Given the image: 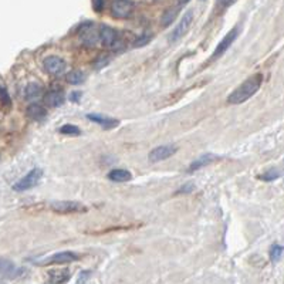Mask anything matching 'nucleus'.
I'll list each match as a JSON object with an SVG mask.
<instances>
[{"mask_svg": "<svg viewBox=\"0 0 284 284\" xmlns=\"http://www.w3.org/2000/svg\"><path fill=\"white\" fill-rule=\"evenodd\" d=\"M282 257H283V246L273 245L270 249V260L271 262H279Z\"/></svg>", "mask_w": 284, "mask_h": 284, "instance_id": "obj_24", "label": "nucleus"}, {"mask_svg": "<svg viewBox=\"0 0 284 284\" xmlns=\"http://www.w3.org/2000/svg\"><path fill=\"white\" fill-rule=\"evenodd\" d=\"M263 83V76L262 74H254L247 78L245 83H242L232 94L227 97V102L237 105V104H243L246 102L249 98H251L256 94Z\"/></svg>", "mask_w": 284, "mask_h": 284, "instance_id": "obj_1", "label": "nucleus"}, {"mask_svg": "<svg viewBox=\"0 0 284 284\" xmlns=\"http://www.w3.org/2000/svg\"><path fill=\"white\" fill-rule=\"evenodd\" d=\"M282 176V172L279 169H276V168H271V169L266 170L263 175H260L259 178L262 179V181H265V182H273V181H276V179H279Z\"/></svg>", "mask_w": 284, "mask_h": 284, "instance_id": "obj_22", "label": "nucleus"}, {"mask_svg": "<svg viewBox=\"0 0 284 284\" xmlns=\"http://www.w3.org/2000/svg\"><path fill=\"white\" fill-rule=\"evenodd\" d=\"M110 61H111V57H110V54H102V56H100L98 58H97V61H95V67H97V68H102V67H105Z\"/></svg>", "mask_w": 284, "mask_h": 284, "instance_id": "obj_26", "label": "nucleus"}, {"mask_svg": "<svg viewBox=\"0 0 284 284\" xmlns=\"http://www.w3.org/2000/svg\"><path fill=\"white\" fill-rule=\"evenodd\" d=\"M237 36H239V26L233 27V29L227 33L226 36L220 40V43L217 44L216 50L213 51V54H212V57H210V61H213V60L219 58L220 56H223V54L227 51V49L233 44V41L237 38Z\"/></svg>", "mask_w": 284, "mask_h": 284, "instance_id": "obj_6", "label": "nucleus"}, {"mask_svg": "<svg viewBox=\"0 0 284 284\" xmlns=\"http://www.w3.org/2000/svg\"><path fill=\"white\" fill-rule=\"evenodd\" d=\"M217 159H219V156H216V155H213V153L202 155V156L196 158V159L190 164L189 168H188V172L192 173V172L200 169V168H205V167H208V165H210V164H213V162H215V161H217Z\"/></svg>", "mask_w": 284, "mask_h": 284, "instance_id": "obj_15", "label": "nucleus"}, {"mask_svg": "<svg viewBox=\"0 0 284 284\" xmlns=\"http://www.w3.org/2000/svg\"><path fill=\"white\" fill-rule=\"evenodd\" d=\"M66 101V97L63 94V91H58V90H51L49 91L47 94L44 95V102L47 107H51V108H57V107H61Z\"/></svg>", "mask_w": 284, "mask_h": 284, "instance_id": "obj_16", "label": "nucleus"}, {"mask_svg": "<svg viewBox=\"0 0 284 284\" xmlns=\"http://www.w3.org/2000/svg\"><path fill=\"white\" fill-rule=\"evenodd\" d=\"M151 36L150 34H147V33H144V34H141L139 37L136 38L135 41H134V47H144L145 44H148L150 41H151Z\"/></svg>", "mask_w": 284, "mask_h": 284, "instance_id": "obj_25", "label": "nucleus"}, {"mask_svg": "<svg viewBox=\"0 0 284 284\" xmlns=\"http://www.w3.org/2000/svg\"><path fill=\"white\" fill-rule=\"evenodd\" d=\"M87 118L90 121H93L95 124H98L101 128L104 130H113L115 127H118V121L114 119V118H108V117H102L100 114H87Z\"/></svg>", "mask_w": 284, "mask_h": 284, "instance_id": "obj_14", "label": "nucleus"}, {"mask_svg": "<svg viewBox=\"0 0 284 284\" xmlns=\"http://www.w3.org/2000/svg\"><path fill=\"white\" fill-rule=\"evenodd\" d=\"M93 6H94L95 12H102L104 10V7H105V3L102 1V0H95V1H93Z\"/></svg>", "mask_w": 284, "mask_h": 284, "instance_id": "obj_29", "label": "nucleus"}, {"mask_svg": "<svg viewBox=\"0 0 284 284\" xmlns=\"http://www.w3.org/2000/svg\"><path fill=\"white\" fill-rule=\"evenodd\" d=\"M0 100L4 105H10V97L3 87H0Z\"/></svg>", "mask_w": 284, "mask_h": 284, "instance_id": "obj_27", "label": "nucleus"}, {"mask_svg": "<svg viewBox=\"0 0 284 284\" xmlns=\"http://www.w3.org/2000/svg\"><path fill=\"white\" fill-rule=\"evenodd\" d=\"M41 97H43V87L37 83H30L24 88V98L27 101H32L33 104H36V101H38Z\"/></svg>", "mask_w": 284, "mask_h": 284, "instance_id": "obj_17", "label": "nucleus"}, {"mask_svg": "<svg viewBox=\"0 0 284 284\" xmlns=\"http://www.w3.org/2000/svg\"><path fill=\"white\" fill-rule=\"evenodd\" d=\"M43 67H44L46 73H49L51 76H61L66 71L67 64H66V61L61 57L50 56L47 57V58H44Z\"/></svg>", "mask_w": 284, "mask_h": 284, "instance_id": "obj_7", "label": "nucleus"}, {"mask_svg": "<svg viewBox=\"0 0 284 284\" xmlns=\"http://www.w3.org/2000/svg\"><path fill=\"white\" fill-rule=\"evenodd\" d=\"M81 93L80 91H74V93H71L70 94V101H73V102H80V100H81Z\"/></svg>", "mask_w": 284, "mask_h": 284, "instance_id": "obj_30", "label": "nucleus"}, {"mask_svg": "<svg viewBox=\"0 0 284 284\" xmlns=\"http://www.w3.org/2000/svg\"><path fill=\"white\" fill-rule=\"evenodd\" d=\"M108 179L117 182V184H122V182H128L133 179L131 172L127 169H113L108 173Z\"/></svg>", "mask_w": 284, "mask_h": 284, "instance_id": "obj_20", "label": "nucleus"}, {"mask_svg": "<svg viewBox=\"0 0 284 284\" xmlns=\"http://www.w3.org/2000/svg\"><path fill=\"white\" fill-rule=\"evenodd\" d=\"M78 260V256L73 251H60L56 253L47 259H44L43 262H40V266H50V265H67V263H73Z\"/></svg>", "mask_w": 284, "mask_h": 284, "instance_id": "obj_9", "label": "nucleus"}, {"mask_svg": "<svg viewBox=\"0 0 284 284\" xmlns=\"http://www.w3.org/2000/svg\"><path fill=\"white\" fill-rule=\"evenodd\" d=\"M88 276H90V274H88V273H83V277H81V276H80V282H78V283H84V280H85V279H87V277H88Z\"/></svg>", "mask_w": 284, "mask_h": 284, "instance_id": "obj_31", "label": "nucleus"}, {"mask_svg": "<svg viewBox=\"0 0 284 284\" xmlns=\"http://www.w3.org/2000/svg\"><path fill=\"white\" fill-rule=\"evenodd\" d=\"M21 274H23V268H20L19 266H16L7 259H0V276L13 280L20 277Z\"/></svg>", "mask_w": 284, "mask_h": 284, "instance_id": "obj_12", "label": "nucleus"}, {"mask_svg": "<svg viewBox=\"0 0 284 284\" xmlns=\"http://www.w3.org/2000/svg\"><path fill=\"white\" fill-rule=\"evenodd\" d=\"M185 6H186V1H179V3H176L175 6H170L168 9H165L164 13H162V17H161L162 26H164V27L170 26V24L173 23V20L176 19V16L179 15L181 9L185 7Z\"/></svg>", "mask_w": 284, "mask_h": 284, "instance_id": "obj_13", "label": "nucleus"}, {"mask_svg": "<svg viewBox=\"0 0 284 284\" xmlns=\"http://www.w3.org/2000/svg\"><path fill=\"white\" fill-rule=\"evenodd\" d=\"M176 151H178V148L173 147V145H161V147L153 148L150 152L148 159H150V162H153V164L155 162H161V161H165V159L170 158L172 155H175Z\"/></svg>", "mask_w": 284, "mask_h": 284, "instance_id": "obj_10", "label": "nucleus"}, {"mask_svg": "<svg viewBox=\"0 0 284 284\" xmlns=\"http://www.w3.org/2000/svg\"><path fill=\"white\" fill-rule=\"evenodd\" d=\"M80 40L84 46L87 47H95L100 43V37H98V29L95 27L93 23L87 21L83 23L80 26Z\"/></svg>", "mask_w": 284, "mask_h": 284, "instance_id": "obj_3", "label": "nucleus"}, {"mask_svg": "<svg viewBox=\"0 0 284 284\" xmlns=\"http://www.w3.org/2000/svg\"><path fill=\"white\" fill-rule=\"evenodd\" d=\"M43 176V169L41 168H34L32 169L24 178H21L19 182L13 185V189L16 192H24V190L32 189L37 185Z\"/></svg>", "mask_w": 284, "mask_h": 284, "instance_id": "obj_4", "label": "nucleus"}, {"mask_svg": "<svg viewBox=\"0 0 284 284\" xmlns=\"http://www.w3.org/2000/svg\"><path fill=\"white\" fill-rule=\"evenodd\" d=\"M27 115H29V118H32L34 121H43L47 117V111L43 105L36 102V104H30L27 107Z\"/></svg>", "mask_w": 284, "mask_h": 284, "instance_id": "obj_19", "label": "nucleus"}, {"mask_svg": "<svg viewBox=\"0 0 284 284\" xmlns=\"http://www.w3.org/2000/svg\"><path fill=\"white\" fill-rule=\"evenodd\" d=\"M50 208L56 213L61 215H68V213H81V212H87V208L77 200H57L50 205Z\"/></svg>", "mask_w": 284, "mask_h": 284, "instance_id": "obj_5", "label": "nucleus"}, {"mask_svg": "<svg viewBox=\"0 0 284 284\" xmlns=\"http://www.w3.org/2000/svg\"><path fill=\"white\" fill-rule=\"evenodd\" d=\"M98 37H100L101 44L108 49H119L122 44L118 32L110 26H101L98 29Z\"/></svg>", "mask_w": 284, "mask_h": 284, "instance_id": "obj_2", "label": "nucleus"}, {"mask_svg": "<svg viewBox=\"0 0 284 284\" xmlns=\"http://www.w3.org/2000/svg\"><path fill=\"white\" fill-rule=\"evenodd\" d=\"M71 277L70 270L67 268H58V270H51L49 273V279L51 284H64L67 283Z\"/></svg>", "mask_w": 284, "mask_h": 284, "instance_id": "obj_18", "label": "nucleus"}, {"mask_svg": "<svg viewBox=\"0 0 284 284\" xmlns=\"http://www.w3.org/2000/svg\"><path fill=\"white\" fill-rule=\"evenodd\" d=\"M85 81V74L81 70H73L67 74V83L71 85H78Z\"/></svg>", "mask_w": 284, "mask_h": 284, "instance_id": "obj_21", "label": "nucleus"}, {"mask_svg": "<svg viewBox=\"0 0 284 284\" xmlns=\"http://www.w3.org/2000/svg\"><path fill=\"white\" fill-rule=\"evenodd\" d=\"M193 189H195V185L189 182V184H185L181 189H178L176 193H190V192H193Z\"/></svg>", "mask_w": 284, "mask_h": 284, "instance_id": "obj_28", "label": "nucleus"}, {"mask_svg": "<svg viewBox=\"0 0 284 284\" xmlns=\"http://www.w3.org/2000/svg\"><path fill=\"white\" fill-rule=\"evenodd\" d=\"M192 21H193V13H192V10H188V12L184 15L182 20L179 21V24L173 29L172 34L169 36V41L175 43V41H178L179 38L184 37V36L188 33L190 26H192Z\"/></svg>", "mask_w": 284, "mask_h": 284, "instance_id": "obj_8", "label": "nucleus"}, {"mask_svg": "<svg viewBox=\"0 0 284 284\" xmlns=\"http://www.w3.org/2000/svg\"><path fill=\"white\" fill-rule=\"evenodd\" d=\"M111 10H113V16L117 19H128L134 12V1H114L111 4Z\"/></svg>", "mask_w": 284, "mask_h": 284, "instance_id": "obj_11", "label": "nucleus"}, {"mask_svg": "<svg viewBox=\"0 0 284 284\" xmlns=\"http://www.w3.org/2000/svg\"><path fill=\"white\" fill-rule=\"evenodd\" d=\"M60 133L63 134V135L77 136V135H80L81 130H80L78 127H76V125H73V124H66V125H63V127L60 128Z\"/></svg>", "mask_w": 284, "mask_h": 284, "instance_id": "obj_23", "label": "nucleus"}]
</instances>
